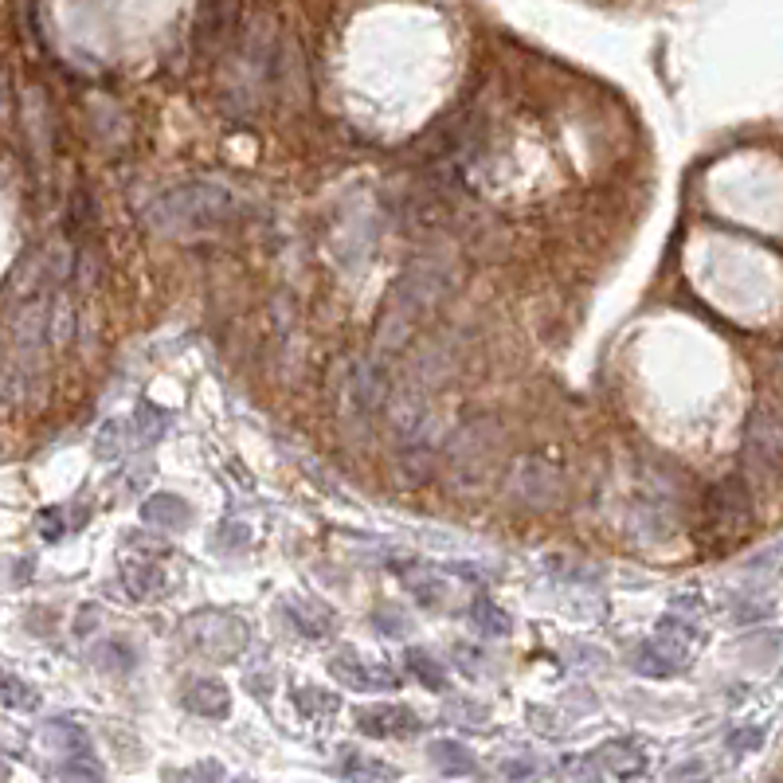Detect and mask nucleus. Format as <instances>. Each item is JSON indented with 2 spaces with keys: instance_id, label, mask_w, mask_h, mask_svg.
<instances>
[{
  "instance_id": "nucleus-25",
  "label": "nucleus",
  "mask_w": 783,
  "mask_h": 783,
  "mask_svg": "<svg viewBox=\"0 0 783 783\" xmlns=\"http://www.w3.org/2000/svg\"><path fill=\"white\" fill-rule=\"evenodd\" d=\"M0 783H8V764L0 760Z\"/></svg>"
},
{
  "instance_id": "nucleus-26",
  "label": "nucleus",
  "mask_w": 783,
  "mask_h": 783,
  "mask_svg": "<svg viewBox=\"0 0 783 783\" xmlns=\"http://www.w3.org/2000/svg\"><path fill=\"white\" fill-rule=\"evenodd\" d=\"M678 783H693V780H678Z\"/></svg>"
},
{
  "instance_id": "nucleus-13",
  "label": "nucleus",
  "mask_w": 783,
  "mask_h": 783,
  "mask_svg": "<svg viewBox=\"0 0 783 783\" xmlns=\"http://www.w3.org/2000/svg\"><path fill=\"white\" fill-rule=\"evenodd\" d=\"M427 756H431V764H435L443 776H470V772H474V756L462 748L459 740H435V744L427 748Z\"/></svg>"
},
{
  "instance_id": "nucleus-20",
  "label": "nucleus",
  "mask_w": 783,
  "mask_h": 783,
  "mask_svg": "<svg viewBox=\"0 0 783 783\" xmlns=\"http://www.w3.org/2000/svg\"><path fill=\"white\" fill-rule=\"evenodd\" d=\"M298 705H302V713H310V717H329L333 709H337V697L333 693H322V690H298Z\"/></svg>"
},
{
  "instance_id": "nucleus-9",
  "label": "nucleus",
  "mask_w": 783,
  "mask_h": 783,
  "mask_svg": "<svg viewBox=\"0 0 783 783\" xmlns=\"http://www.w3.org/2000/svg\"><path fill=\"white\" fill-rule=\"evenodd\" d=\"M592 760H596L599 772H607L615 780H635V776L646 772V752L635 740H611V744L599 748Z\"/></svg>"
},
{
  "instance_id": "nucleus-10",
  "label": "nucleus",
  "mask_w": 783,
  "mask_h": 783,
  "mask_svg": "<svg viewBox=\"0 0 783 783\" xmlns=\"http://www.w3.org/2000/svg\"><path fill=\"white\" fill-rule=\"evenodd\" d=\"M709 513H713V521L725 525V529H744V525H748L752 502H748V494H744V486H740L737 478L721 482V486L709 494Z\"/></svg>"
},
{
  "instance_id": "nucleus-1",
  "label": "nucleus",
  "mask_w": 783,
  "mask_h": 783,
  "mask_svg": "<svg viewBox=\"0 0 783 783\" xmlns=\"http://www.w3.org/2000/svg\"><path fill=\"white\" fill-rule=\"evenodd\" d=\"M231 220V192L208 181H188V185L169 188L153 204V228L177 239H196V235H216Z\"/></svg>"
},
{
  "instance_id": "nucleus-12",
  "label": "nucleus",
  "mask_w": 783,
  "mask_h": 783,
  "mask_svg": "<svg viewBox=\"0 0 783 783\" xmlns=\"http://www.w3.org/2000/svg\"><path fill=\"white\" fill-rule=\"evenodd\" d=\"M141 521H149L157 529H169V533H181V529L192 525V506L181 494H153L141 506Z\"/></svg>"
},
{
  "instance_id": "nucleus-6",
  "label": "nucleus",
  "mask_w": 783,
  "mask_h": 783,
  "mask_svg": "<svg viewBox=\"0 0 783 783\" xmlns=\"http://www.w3.org/2000/svg\"><path fill=\"white\" fill-rule=\"evenodd\" d=\"M509 502L525 509H553L560 502V470L541 459H521L509 474Z\"/></svg>"
},
{
  "instance_id": "nucleus-24",
  "label": "nucleus",
  "mask_w": 783,
  "mask_h": 783,
  "mask_svg": "<svg viewBox=\"0 0 783 783\" xmlns=\"http://www.w3.org/2000/svg\"><path fill=\"white\" fill-rule=\"evenodd\" d=\"M502 772H506L509 780H525V776L533 772V760H506Z\"/></svg>"
},
{
  "instance_id": "nucleus-7",
  "label": "nucleus",
  "mask_w": 783,
  "mask_h": 783,
  "mask_svg": "<svg viewBox=\"0 0 783 783\" xmlns=\"http://www.w3.org/2000/svg\"><path fill=\"white\" fill-rule=\"evenodd\" d=\"M329 674H333L341 686L361 690V693H380V690H396V686H400V678H396V670H392L388 662H369V658H361V654H337V658L329 662Z\"/></svg>"
},
{
  "instance_id": "nucleus-16",
  "label": "nucleus",
  "mask_w": 783,
  "mask_h": 783,
  "mask_svg": "<svg viewBox=\"0 0 783 783\" xmlns=\"http://www.w3.org/2000/svg\"><path fill=\"white\" fill-rule=\"evenodd\" d=\"M470 623L478 627V635H490V639H502L509 635V615L498 607V603H490V599H474V607H470Z\"/></svg>"
},
{
  "instance_id": "nucleus-18",
  "label": "nucleus",
  "mask_w": 783,
  "mask_h": 783,
  "mask_svg": "<svg viewBox=\"0 0 783 783\" xmlns=\"http://www.w3.org/2000/svg\"><path fill=\"white\" fill-rule=\"evenodd\" d=\"M0 701H4L8 709L28 713V709H36V705H40V693L32 690L24 678H16V674H0Z\"/></svg>"
},
{
  "instance_id": "nucleus-22",
  "label": "nucleus",
  "mask_w": 783,
  "mask_h": 783,
  "mask_svg": "<svg viewBox=\"0 0 783 783\" xmlns=\"http://www.w3.org/2000/svg\"><path fill=\"white\" fill-rule=\"evenodd\" d=\"M760 740H764L760 729H737V733L729 737V748H733V752H748V748H760Z\"/></svg>"
},
{
  "instance_id": "nucleus-23",
  "label": "nucleus",
  "mask_w": 783,
  "mask_h": 783,
  "mask_svg": "<svg viewBox=\"0 0 783 783\" xmlns=\"http://www.w3.org/2000/svg\"><path fill=\"white\" fill-rule=\"evenodd\" d=\"M216 541H220V545H228V549L247 545V529H243V525H224V529L216 533Z\"/></svg>"
},
{
  "instance_id": "nucleus-2",
  "label": "nucleus",
  "mask_w": 783,
  "mask_h": 783,
  "mask_svg": "<svg viewBox=\"0 0 783 783\" xmlns=\"http://www.w3.org/2000/svg\"><path fill=\"white\" fill-rule=\"evenodd\" d=\"M447 294V267L443 263H415L408 275L396 282L392 290V302H388V314L380 322V353H396L408 333L415 329V322Z\"/></svg>"
},
{
  "instance_id": "nucleus-8",
  "label": "nucleus",
  "mask_w": 783,
  "mask_h": 783,
  "mask_svg": "<svg viewBox=\"0 0 783 783\" xmlns=\"http://www.w3.org/2000/svg\"><path fill=\"white\" fill-rule=\"evenodd\" d=\"M357 729L365 737H376V740H400V737H415L423 729V721H419V713L408 709V705H372V709L357 713Z\"/></svg>"
},
{
  "instance_id": "nucleus-14",
  "label": "nucleus",
  "mask_w": 783,
  "mask_h": 783,
  "mask_svg": "<svg viewBox=\"0 0 783 783\" xmlns=\"http://www.w3.org/2000/svg\"><path fill=\"white\" fill-rule=\"evenodd\" d=\"M286 611H290V623L302 635H310V639H325L333 631V615H329V607H322V603H290Z\"/></svg>"
},
{
  "instance_id": "nucleus-4",
  "label": "nucleus",
  "mask_w": 783,
  "mask_h": 783,
  "mask_svg": "<svg viewBox=\"0 0 783 783\" xmlns=\"http://www.w3.org/2000/svg\"><path fill=\"white\" fill-rule=\"evenodd\" d=\"M690 643H693V631L686 623L662 619L658 639H650V643L639 646L635 658H631V666H635L643 678H670V674H678V670L686 666Z\"/></svg>"
},
{
  "instance_id": "nucleus-15",
  "label": "nucleus",
  "mask_w": 783,
  "mask_h": 783,
  "mask_svg": "<svg viewBox=\"0 0 783 783\" xmlns=\"http://www.w3.org/2000/svg\"><path fill=\"white\" fill-rule=\"evenodd\" d=\"M341 772L349 783H396V768L384 760H372V756H349L341 764Z\"/></svg>"
},
{
  "instance_id": "nucleus-5",
  "label": "nucleus",
  "mask_w": 783,
  "mask_h": 783,
  "mask_svg": "<svg viewBox=\"0 0 783 783\" xmlns=\"http://www.w3.org/2000/svg\"><path fill=\"white\" fill-rule=\"evenodd\" d=\"M744 462L756 478L772 482L783 474V423L776 412L760 408L744 427Z\"/></svg>"
},
{
  "instance_id": "nucleus-3",
  "label": "nucleus",
  "mask_w": 783,
  "mask_h": 783,
  "mask_svg": "<svg viewBox=\"0 0 783 783\" xmlns=\"http://www.w3.org/2000/svg\"><path fill=\"white\" fill-rule=\"evenodd\" d=\"M185 639L196 654L212 662H228V658H239L247 646V623L228 611H200L185 619Z\"/></svg>"
},
{
  "instance_id": "nucleus-17",
  "label": "nucleus",
  "mask_w": 783,
  "mask_h": 783,
  "mask_svg": "<svg viewBox=\"0 0 783 783\" xmlns=\"http://www.w3.org/2000/svg\"><path fill=\"white\" fill-rule=\"evenodd\" d=\"M408 670H412L415 678L427 686V690H443L447 686V670H443V662L435 658V654H427V650H419L412 646L408 650Z\"/></svg>"
},
{
  "instance_id": "nucleus-21",
  "label": "nucleus",
  "mask_w": 783,
  "mask_h": 783,
  "mask_svg": "<svg viewBox=\"0 0 783 783\" xmlns=\"http://www.w3.org/2000/svg\"><path fill=\"white\" fill-rule=\"evenodd\" d=\"M177 783H220V768H216V764H200V768H188L185 776H177Z\"/></svg>"
},
{
  "instance_id": "nucleus-19",
  "label": "nucleus",
  "mask_w": 783,
  "mask_h": 783,
  "mask_svg": "<svg viewBox=\"0 0 783 783\" xmlns=\"http://www.w3.org/2000/svg\"><path fill=\"white\" fill-rule=\"evenodd\" d=\"M126 576H130L134 596H157L165 588V572L157 568V560H138L134 568H126Z\"/></svg>"
},
{
  "instance_id": "nucleus-11",
  "label": "nucleus",
  "mask_w": 783,
  "mask_h": 783,
  "mask_svg": "<svg viewBox=\"0 0 783 783\" xmlns=\"http://www.w3.org/2000/svg\"><path fill=\"white\" fill-rule=\"evenodd\" d=\"M185 705L196 713V717L220 721V717H228L231 693H228V686L216 682V678H196V682H188L185 686Z\"/></svg>"
}]
</instances>
